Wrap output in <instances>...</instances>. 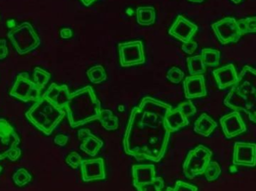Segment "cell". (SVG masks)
I'll use <instances>...</instances> for the list:
<instances>
[{
  "instance_id": "obj_1",
  "label": "cell",
  "mask_w": 256,
  "mask_h": 191,
  "mask_svg": "<svg viewBox=\"0 0 256 191\" xmlns=\"http://www.w3.org/2000/svg\"><path fill=\"white\" fill-rule=\"evenodd\" d=\"M172 105L150 96L131 111L123 139L124 153L137 161L160 162L166 153L172 132L165 124Z\"/></svg>"
},
{
  "instance_id": "obj_2",
  "label": "cell",
  "mask_w": 256,
  "mask_h": 191,
  "mask_svg": "<svg viewBox=\"0 0 256 191\" xmlns=\"http://www.w3.org/2000/svg\"><path fill=\"white\" fill-rule=\"evenodd\" d=\"M70 127L78 128L98 120L102 104L91 86L72 93L64 108Z\"/></svg>"
},
{
  "instance_id": "obj_3",
  "label": "cell",
  "mask_w": 256,
  "mask_h": 191,
  "mask_svg": "<svg viewBox=\"0 0 256 191\" xmlns=\"http://www.w3.org/2000/svg\"><path fill=\"white\" fill-rule=\"evenodd\" d=\"M66 115L64 110L57 108L43 95L25 114L27 120L48 136L52 133Z\"/></svg>"
},
{
  "instance_id": "obj_4",
  "label": "cell",
  "mask_w": 256,
  "mask_h": 191,
  "mask_svg": "<svg viewBox=\"0 0 256 191\" xmlns=\"http://www.w3.org/2000/svg\"><path fill=\"white\" fill-rule=\"evenodd\" d=\"M224 105L236 111H244L256 124V88L250 82L236 85L224 101Z\"/></svg>"
},
{
  "instance_id": "obj_5",
  "label": "cell",
  "mask_w": 256,
  "mask_h": 191,
  "mask_svg": "<svg viewBox=\"0 0 256 191\" xmlns=\"http://www.w3.org/2000/svg\"><path fill=\"white\" fill-rule=\"evenodd\" d=\"M14 47L20 55H26L37 49L40 39L31 23L24 22L8 33Z\"/></svg>"
},
{
  "instance_id": "obj_6",
  "label": "cell",
  "mask_w": 256,
  "mask_h": 191,
  "mask_svg": "<svg viewBox=\"0 0 256 191\" xmlns=\"http://www.w3.org/2000/svg\"><path fill=\"white\" fill-rule=\"evenodd\" d=\"M213 153L204 145L197 146L188 153L183 164V173L188 180H194L198 176L203 175L207 169Z\"/></svg>"
},
{
  "instance_id": "obj_7",
  "label": "cell",
  "mask_w": 256,
  "mask_h": 191,
  "mask_svg": "<svg viewBox=\"0 0 256 191\" xmlns=\"http://www.w3.org/2000/svg\"><path fill=\"white\" fill-rule=\"evenodd\" d=\"M20 139L13 126L0 118V161L8 159L14 162L19 160L22 152L19 147Z\"/></svg>"
},
{
  "instance_id": "obj_8",
  "label": "cell",
  "mask_w": 256,
  "mask_h": 191,
  "mask_svg": "<svg viewBox=\"0 0 256 191\" xmlns=\"http://www.w3.org/2000/svg\"><path fill=\"white\" fill-rule=\"evenodd\" d=\"M132 185L137 191H162L164 180L156 177L154 165H136L132 167Z\"/></svg>"
},
{
  "instance_id": "obj_9",
  "label": "cell",
  "mask_w": 256,
  "mask_h": 191,
  "mask_svg": "<svg viewBox=\"0 0 256 191\" xmlns=\"http://www.w3.org/2000/svg\"><path fill=\"white\" fill-rule=\"evenodd\" d=\"M42 90L30 79V75L24 72L16 76L10 95L24 102H37L42 96Z\"/></svg>"
},
{
  "instance_id": "obj_10",
  "label": "cell",
  "mask_w": 256,
  "mask_h": 191,
  "mask_svg": "<svg viewBox=\"0 0 256 191\" xmlns=\"http://www.w3.org/2000/svg\"><path fill=\"white\" fill-rule=\"evenodd\" d=\"M212 28L222 45L237 43L244 35L238 22L234 17H225L212 24Z\"/></svg>"
},
{
  "instance_id": "obj_11",
  "label": "cell",
  "mask_w": 256,
  "mask_h": 191,
  "mask_svg": "<svg viewBox=\"0 0 256 191\" xmlns=\"http://www.w3.org/2000/svg\"><path fill=\"white\" fill-rule=\"evenodd\" d=\"M118 48L122 67H131L146 63L144 45L141 40L120 43Z\"/></svg>"
},
{
  "instance_id": "obj_12",
  "label": "cell",
  "mask_w": 256,
  "mask_h": 191,
  "mask_svg": "<svg viewBox=\"0 0 256 191\" xmlns=\"http://www.w3.org/2000/svg\"><path fill=\"white\" fill-rule=\"evenodd\" d=\"M232 163L237 166L254 168L256 166V144L236 142L233 150Z\"/></svg>"
},
{
  "instance_id": "obj_13",
  "label": "cell",
  "mask_w": 256,
  "mask_h": 191,
  "mask_svg": "<svg viewBox=\"0 0 256 191\" xmlns=\"http://www.w3.org/2000/svg\"><path fill=\"white\" fill-rule=\"evenodd\" d=\"M198 26L182 15H178L174 22L168 29V34L183 43L192 40L198 31Z\"/></svg>"
},
{
  "instance_id": "obj_14",
  "label": "cell",
  "mask_w": 256,
  "mask_h": 191,
  "mask_svg": "<svg viewBox=\"0 0 256 191\" xmlns=\"http://www.w3.org/2000/svg\"><path fill=\"white\" fill-rule=\"evenodd\" d=\"M80 170L84 183L100 181L106 177L104 160L102 158L84 159L81 163Z\"/></svg>"
},
{
  "instance_id": "obj_15",
  "label": "cell",
  "mask_w": 256,
  "mask_h": 191,
  "mask_svg": "<svg viewBox=\"0 0 256 191\" xmlns=\"http://www.w3.org/2000/svg\"><path fill=\"white\" fill-rule=\"evenodd\" d=\"M221 128L227 139H232L248 131L246 123L238 111H233L220 119Z\"/></svg>"
},
{
  "instance_id": "obj_16",
  "label": "cell",
  "mask_w": 256,
  "mask_h": 191,
  "mask_svg": "<svg viewBox=\"0 0 256 191\" xmlns=\"http://www.w3.org/2000/svg\"><path fill=\"white\" fill-rule=\"evenodd\" d=\"M183 88L186 99H192L207 96L206 79L203 75L186 76L183 81Z\"/></svg>"
},
{
  "instance_id": "obj_17",
  "label": "cell",
  "mask_w": 256,
  "mask_h": 191,
  "mask_svg": "<svg viewBox=\"0 0 256 191\" xmlns=\"http://www.w3.org/2000/svg\"><path fill=\"white\" fill-rule=\"evenodd\" d=\"M214 77L220 90H225L239 82V76L233 64H228L213 71Z\"/></svg>"
},
{
  "instance_id": "obj_18",
  "label": "cell",
  "mask_w": 256,
  "mask_h": 191,
  "mask_svg": "<svg viewBox=\"0 0 256 191\" xmlns=\"http://www.w3.org/2000/svg\"><path fill=\"white\" fill-rule=\"evenodd\" d=\"M78 137L82 141L80 150L88 156L92 157L97 156L100 149L103 147V141L93 135L90 129H82L78 131Z\"/></svg>"
},
{
  "instance_id": "obj_19",
  "label": "cell",
  "mask_w": 256,
  "mask_h": 191,
  "mask_svg": "<svg viewBox=\"0 0 256 191\" xmlns=\"http://www.w3.org/2000/svg\"><path fill=\"white\" fill-rule=\"evenodd\" d=\"M70 93L66 85H58L52 83L50 85L44 96L49 99L57 108L64 110V106L70 97Z\"/></svg>"
},
{
  "instance_id": "obj_20",
  "label": "cell",
  "mask_w": 256,
  "mask_h": 191,
  "mask_svg": "<svg viewBox=\"0 0 256 191\" xmlns=\"http://www.w3.org/2000/svg\"><path fill=\"white\" fill-rule=\"evenodd\" d=\"M165 124L171 132H176L190 124L189 119L177 108H172L165 117Z\"/></svg>"
},
{
  "instance_id": "obj_21",
  "label": "cell",
  "mask_w": 256,
  "mask_h": 191,
  "mask_svg": "<svg viewBox=\"0 0 256 191\" xmlns=\"http://www.w3.org/2000/svg\"><path fill=\"white\" fill-rule=\"evenodd\" d=\"M218 126V123L212 117L206 113H203L194 123V131L198 135L208 138L214 132Z\"/></svg>"
},
{
  "instance_id": "obj_22",
  "label": "cell",
  "mask_w": 256,
  "mask_h": 191,
  "mask_svg": "<svg viewBox=\"0 0 256 191\" xmlns=\"http://www.w3.org/2000/svg\"><path fill=\"white\" fill-rule=\"evenodd\" d=\"M156 13L152 6H140L136 9V22L142 26H150L156 22Z\"/></svg>"
},
{
  "instance_id": "obj_23",
  "label": "cell",
  "mask_w": 256,
  "mask_h": 191,
  "mask_svg": "<svg viewBox=\"0 0 256 191\" xmlns=\"http://www.w3.org/2000/svg\"><path fill=\"white\" fill-rule=\"evenodd\" d=\"M98 120L106 130L114 131L118 129V117L114 116V113L110 110L102 109Z\"/></svg>"
},
{
  "instance_id": "obj_24",
  "label": "cell",
  "mask_w": 256,
  "mask_h": 191,
  "mask_svg": "<svg viewBox=\"0 0 256 191\" xmlns=\"http://www.w3.org/2000/svg\"><path fill=\"white\" fill-rule=\"evenodd\" d=\"M188 68L190 76L203 75L206 71V66L203 62L201 55L188 57L186 59Z\"/></svg>"
},
{
  "instance_id": "obj_25",
  "label": "cell",
  "mask_w": 256,
  "mask_h": 191,
  "mask_svg": "<svg viewBox=\"0 0 256 191\" xmlns=\"http://www.w3.org/2000/svg\"><path fill=\"white\" fill-rule=\"evenodd\" d=\"M201 57L202 58L204 65L208 67H218L220 61L221 53L219 50L210 49V48H204L202 49Z\"/></svg>"
},
{
  "instance_id": "obj_26",
  "label": "cell",
  "mask_w": 256,
  "mask_h": 191,
  "mask_svg": "<svg viewBox=\"0 0 256 191\" xmlns=\"http://www.w3.org/2000/svg\"><path fill=\"white\" fill-rule=\"evenodd\" d=\"M86 75L90 82L96 85L102 83L108 79L106 70L102 65L93 66L87 70Z\"/></svg>"
},
{
  "instance_id": "obj_27",
  "label": "cell",
  "mask_w": 256,
  "mask_h": 191,
  "mask_svg": "<svg viewBox=\"0 0 256 191\" xmlns=\"http://www.w3.org/2000/svg\"><path fill=\"white\" fill-rule=\"evenodd\" d=\"M12 180L16 186L22 188L31 183L32 176L26 169L20 168L15 171L14 174L12 176Z\"/></svg>"
},
{
  "instance_id": "obj_28",
  "label": "cell",
  "mask_w": 256,
  "mask_h": 191,
  "mask_svg": "<svg viewBox=\"0 0 256 191\" xmlns=\"http://www.w3.org/2000/svg\"><path fill=\"white\" fill-rule=\"evenodd\" d=\"M51 75L49 72L46 71L40 67H36L34 70V82L40 89H44L46 84L50 79Z\"/></svg>"
},
{
  "instance_id": "obj_29",
  "label": "cell",
  "mask_w": 256,
  "mask_h": 191,
  "mask_svg": "<svg viewBox=\"0 0 256 191\" xmlns=\"http://www.w3.org/2000/svg\"><path fill=\"white\" fill-rule=\"evenodd\" d=\"M222 174L220 165L216 162H210L204 172V177L208 182H214L218 180Z\"/></svg>"
},
{
  "instance_id": "obj_30",
  "label": "cell",
  "mask_w": 256,
  "mask_h": 191,
  "mask_svg": "<svg viewBox=\"0 0 256 191\" xmlns=\"http://www.w3.org/2000/svg\"><path fill=\"white\" fill-rule=\"evenodd\" d=\"M244 35L250 33H256V16H248L238 21Z\"/></svg>"
},
{
  "instance_id": "obj_31",
  "label": "cell",
  "mask_w": 256,
  "mask_h": 191,
  "mask_svg": "<svg viewBox=\"0 0 256 191\" xmlns=\"http://www.w3.org/2000/svg\"><path fill=\"white\" fill-rule=\"evenodd\" d=\"M185 74L180 68L172 67L167 72L166 79L172 84H179L184 79Z\"/></svg>"
},
{
  "instance_id": "obj_32",
  "label": "cell",
  "mask_w": 256,
  "mask_h": 191,
  "mask_svg": "<svg viewBox=\"0 0 256 191\" xmlns=\"http://www.w3.org/2000/svg\"><path fill=\"white\" fill-rule=\"evenodd\" d=\"M177 108L180 110L186 117L189 118L190 117H192L194 114L196 113L197 109L196 108L194 104L191 101H186V102H183L179 104L177 106Z\"/></svg>"
},
{
  "instance_id": "obj_33",
  "label": "cell",
  "mask_w": 256,
  "mask_h": 191,
  "mask_svg": "<svg viewBox=\"0 0 256 191\" xmlns=\"http://www.w3.org/2000/svg\"><path fill=\"white\" fill-rule=\"evenodd\" d=\"M82 160L79 153L76 152H72L68 156L66 157V163L72 169L76 170L79 167H80Z\"/></svg>"
},
{
  "instance_id": "obj_34",
  "label": "cell",
  "mask_w": 256,
  "mask_h": 191,
  "mask_svg": "<svg viewBox=\"0 0 256 191\" xmlns=\"http://www.w3.org/2000/svg\"><path fill=\"white\" fill-rule=\"evenodd\" d=\"M196 186L189 183H184L183 181L176 182L174 188H167L166 191H198Z\"/></svg>"
},
{
  "instance_id": "obj_35",
  "label": "cell",
  "mask_w": 256,
  "mask_h": 191,
  "mask_svg": "<svg viewBox=\"0 0 256 191\" xmlns=\"http://www.w3.org/2000/svg\"><path fill=\"white\" fill-rule=\"evenodd\" d=\"M198 48V43L194 40H190L188 43H183L182 46V49L185 54L192 55Z\"/></svg>"
},
{
  "instance_id": "obj_36",
  "label": "cell",
  "mask_w": 256,
  "mask_h": 191,
  "mask_svg": "<svg viewBox=\"0 0 256 191\" xmlns=\"http://www.w3.org/2000/svg\"><path fill=\"white\" fill-rule=\"evenodd\" d=\"M8 49L7 47V43L6 40H0V61L4 59L8 56Z\"/></svg>"
},
{
  "instance_id": "obj_37",
  "label": "cell",
  "mask_w": 256,
  "mask_h": 191,
  "mask_svg": "<svg viewBox=\"0 0 256 191\" xmlns=\"http://www.w3.org/2000/svg\"><path fill=\"white\" fill-rule=\"evenodd\" d=\"M68 137L64 135H58L54 138V143L60 147H64L68 144Z\"/></svg>"
},
{
  "instance_id": "obj_38",
  "label": "cell",
  "mask_w": 256,
  "mask_h": 191,
  "mask_svg": "<svg viewBox=\"0 0 256 191\" xmlns=\"http://www.w3.org/2000/svg\"><path fill=\"white\" fill-rule=\"evenodd\" d=\"M60 36L63 39H69L73 36V31L70 28H64L60 31Z\"/></svg>"
},
{
  "instance_id": "obj_39",
  "label": "cell",
  "mask_w": 256,
  "mask_h": 191,
  "mask_svg": "<svg viewBox=\"0 0 256 191\" xmlns=\"http://www.w3.org/2000/svg\"><path fill=\"white\" fill-rule=\"evenodd\" d=\"M80 1H82L84 5L88 7V6L91 5L92 3H94V1H97V0H80Z\"/></svg>"
},
{
  "instance_id": "obj_40",
  "label": "cell",
  "mask_w": 256,
  "mask_h": 191,
  "mask_svg": "<svg viewBox=\"0 0 256 191\" xmlns=\"http://www.w3.org/2000/svg\"><path fill=\"white\" fill-rule=\"evenodd\" d=\"M188 1H190V2L194 3H202L204 1V0H188Z\"/></svg>"
},
{
  "instance_id": "obj_41",
  "label": "cell",
  "mask_w": 256,
  "mask_h": 191,
  "mask_svg": "<svg viewBox=\"0 0 256 191\" xmlns=\"http://www.w3.org/2000/svg\"><path fill=\"white\" fill-rule=\"evenodd\" d=\"M230 1H232L234 4H239V3L242 2V0H230Z\"/></svg>"
},
{
  "instance_id": "obj_42",
  "label": "cell",
  "mask_w": 256,
  "mask_h": 191,
  "mask_svg": "<svg viewBox=\"0 0 256 191\" xmlns=\"http://www.w3.org/2000/svg\"><path fill=\"white\" fill-rule=\"evenodd\" d=\"M2 171V168L1 166H0V174H1Z\"/></svg>"
}]
</instances>
